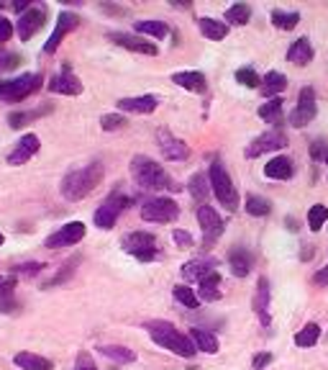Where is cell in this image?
<instances>
[{
	"label": "cell",
	"mask_w": 328,
	"mask_h": 370,
	"mask_svg": "<svg viewBox=\"0 0 328 370\" xmlns=\"http://www.w3.org/2000/svg\"><path fill=\"white\" fill-rule=\"evenodd\" d=\"M103 175H106V168H103V162H90L85 168H77V170H69L67 175L62 178V198L64 201H82L87 195L93 193L98 185L103 183Z\"/></svg>",
	"instance_id": "obj_1"
},
{
	"label": "cell",
	"mask_w": 328,
	"mask_h": 370,
	"mask_svg": "<svg viewBox=\"0 0 328 370\" xmlns=\"http://www.w3.org/2000/svg\"><path fill=\"white\" fill-rule=\"evenodd\" d=\"M131 178L136 180L141 190H177L180 185H174V180L169 178V173L162 165H157L152 157L147 155H136L131 160Z\"/></svg>",
	"instance_id": "obj_2"
},
{
	"label": "cell",
	"mask_w": 328,
	"mask_h": 370,
	"mask_svg": "<svg viewBox=\"0 0 328 370\" xmlns=\"http://www.w3.org/2000/svg\"><path fill=\"white\" fill-rule=\"evenodd\" d=\"M144 330L149 332V337L154 339L159 347H164V350L174 352V355H180V357H193L195 352V344L193 339H190L188 334H182L174 324L164 322V319H152V322L144 324Z\"/></svg>",
	"instance_id": "obj_3"
},
{
	"label": "cell",
	"mask_w": 328,
	"mask_h": 370,
	"mask_svg": "<svg viewBox=\"0 0 328 370\" xmlns=\"http://www.w3.org/2000/svg\"><path fill=\"white\" fill-rule=\"evenodd\" d=\"M208 180H210V190H213V195L218 198V203H221L223 209H228V211L239 209V190H236L234 180H231V175L226 173L221 160L210 162Z\"/></svg>",
	"instance_id": "obj_4"
},
{
	"label": "cell",
	"mask_w": 328,
	"mask_h": 370,
	"mask_svg": "<svg viewBox=\"0 0 328 370\" xmlns=\"http://www.w3.org/2000/svg\"><path fill=\"white\" fill-rule=\"evenodd\" d=\"M41 82H44V75L41 72H26L13 77V80H0V101L6 103L26 101V98H31L41 88Z\"/></svg>",
	"instance_id": "obj_5"
},
{
	"label": "cell",
	"mask_w": 328,
	"mask_h": 370,
	"mask_svg": "<svg viewBox=\"0 0 328 370\" xmlns=\"http://www.w3.org/2000/svg\"><path fill=\"white\" fill-rule=\"evenodd\" d=\"M121 247L128 255H134L139 263H152L159 257V242L152 232H128V234H123Z\"/></svg>",
	"instance_id": "obj_6"
},
{
	"label": "cell",
	"mask_w": 328,
	"mask_h": 370,
	"mask_svg": "<svg viewBox=\"0 0 328 370\" xmlns=\"http://www.w3.org/2000/svg\"><path fill=\"white\" fill-rule=\"evenodd\" d=\"M177 216H180V206L167 195H152L141 203V219L149 224H172L177 222Z\"/></svg>",
	"instance_id": "obj_7"
},
{
	"label": "cell",
	"mask_w": 328,
	"mask_h": 370,
	"mask_svg": "<svg viewBox=\"0 0 328 370\" xmlns=\"http://www.w3.org/2000/svg\"><path fill=\"white\" fill-rule=\"evenodd\" d=\"M128 206H131V198L123 195L121 190H113V193L108 195L106 201L95 209V214H93L95 227H98V229H113L115 222H118V216H121Z\"/></svg>",
	"instance_id": "obj_8"
},
{
	"label": "cell",
	"mask_w": 328,
	"mask_h": 370,
	"mask_svg": "<svg viewBox=\"0 0 328 370\" xmlns=\"http://www.w3.org/2000/svg\"><path fill=\"white\" fill-rule=\"evenodd\" d=\"M198 224H200V232H203V247L210 249L218 239H221L223 229H226V224L223 219L218 216V211L213 206H208V203H200L198 206Z\"/></svg>",
	"instance_id": "obj_9"
},
{
	"label": "cell",
	"mask_w": 328,
	"mask_h": 370,
	"mask_svg": "<svg viewBox=\"0 0 328 370\" xmlns=\"http://www.w3.org/2000/svg\"><path fill=\"white\" fill-rule=\"evenodd\" d=\"M285 147H288V134L280 131V129H269V131L259 134L244 149V157H247V160H256V157L267 155V152H280V149Z\"/></svg>",
	"instance_id": "obj_10"
},
{
	"label": "cell",
	"mask_w": 328,
	"mask_h": 370,
	"mask_svg": "<svg viewBox=\"0 0 328 370\" xmlns=\"http://www.w3.org/2000/svg\"><path fill=\"white\" fill-rule=\"evenodd\" d=\"M44 26H47V6H41V3L31 6L26 13L18 16V21H16V31H18L21 41L34 39Z\"/></svg>",
	"instance_id": "obj_11"
},
{
	"label": "cell",
	"mask_w": 328,
	"mask_h": 370,
	"mask_svg": "<svg viewBox=\"0 0 328 370\" xmlns=\"http://www.w3.org/2000/svg\"><path fill=\"white\" fill-rule=\"evenodd\" d=\"M85 224L82 222H69L64 224V227H60V229L54 232V234L47 236V242H44V247L49 249H60V247H74L77 242H82L85 239Z\"/></svg>",
	"instance_id": "obj_12"
},
{
	"label": "cell",
	"mask_w": 328,
	"mask_h": 370,
	"mask_svg": "<svg viewBox=\"0 0 328 370\" xmlns=\"http://www.w3.org/2000/svg\"><path fill=\"white\" fill-rule=\"evenodd\" d=\"M157 144H159V152L164 160L169 162L190 160V147L182 139H177L172 131H167V129H159V131H157Z\"/></svg>",
	"instance_id": "obj_13"
},
{
	"label": "cell",
	"mask_w": 328,
	"mask_h": 370,
	"mask_svg": "<svg viewBox=\"0 0 328 370\" xmlns=\"http://www.w3.org/2000/svg\"><path fill=\"white\" fill-rule=\"evenodd\" d=\"M315 114H318V106H315V90L302 88L300 95H298V106H295V111L290 114V124H293L295 129L308 126V124L315 119Z\"/></svg>",
	"instance_id": "obj_14"
},
{
	"label": "cell",
	"mask_w": 328,
	"mask_h": 370,
	"mask_svg": "<svg viewBox=\"0 0 328 370\" xmlns=\"http://www.w3.org/2000/svg\"><path fill=\"white\" fill-rule=\"evenodd\" d=\"M80 26V16L69 13V11H62L60 16H57V23H54V31L52 36L47 39V44H44V54H54L57 49H60L62 39L69 34V31H74V28Z\"/></svg>",
	"instance_id": "obj_15"
},
{
	"label": "cell",
	"mask_w": 328,
	"mask_h": 370,
	"mask_svg": "<svg viewBox=\"0 0 328 370\" xmlns=\"http://www.w3.org/2000/svg\"><path fill=\"white\" fill-rule=\"evenodd\" d=\"M41 149V139L36 134H23L18 141H16V147L11 149V155H8V165H13V168H21V165H26L31 157L36 155Z\"/></svg>",
	"instance_id": "obj_16"
},
{
	"label": "cell",
	"mask_w": 328,
	"mask_h": 370,
	"mask_svg": "<svg viewBox=\"0 0 328 370\" xmlns=\"http://www.w3.org/2000/svg\"><path fill=\"white\" fill-rule=\"evenodd\" d=\"M49 90L57 95H80L85 90V85L80 82V77L69 70V65L62 67L60 75H54L52 80H49Z\"/></svg>",
	"instance_id": "obj_17"
},
{
	"label": "cell",
	"mask_w": 328,
	"mask_h": 370,
	"mask_svg": "<svg viewBox=\"0 0 328 370\" xmlns=\"http://www.w3.org/2000/svg\"><path fill=\"white\" fill-rule=\"evenodd\" d=\"M108 39L113 41V44H118V47L128 49V52L147 54V57L159 54L157 44H152V41H147V39H141V36H131V34H121V31H113V34H108Z\"/></svg>",
	"instance_id": "obj_18"
},
{
	"label": "cell",
	"mask_w": 328,
	"mask_h": 370,
	"mask_svg": "<svg viewBox=\"0 0 328 370\" xmlns=\"http://www.w3.org/2000/svg\"><path fill=\"white\" fill-rule=\"evenodd\" d=\"M215 268H218V260H213V257H195V260L182 265V278L190 283H200L203 278L210 276Z\"/></svg>",
	"instance_id": "obj_19"
},
{
	"label": "cell",
	"mask_w": 328,
	"mask_h": 370,
	"mask_svg": "<svg viewBox=\"0 0 328 370\" xmlns=\"http://www.w3.org/2000/svg\"><path fill=\"white\" fill-rule=\"evenodd\" d=\"M228 268L236 278H247L254 268V257L247 247H231L228 249Z\"/></svg>",
	"instance_id": "obj_20"
},
{
	"label": "cell",
	"mask_w": 328,
	"mask_h": 370,
	"mask_svg": "<svg viewBox=\"0 0 328 370\" xmlns=\"http://www.w3.org/2000/svg\"><path fill=\"white\" fill-rule=\"evenodd\" d=\"M157 103H159L157 95H136V98H121L115 106L123 114H152L157 111Z\"/></svg>",
	"instance_id": "obj_21"
},
{
	"label": "cell",
	"mask_w": 328,
	"mask_h": 370,
	"mask_svg": "<svg viewBox=\"0 0 328 370\" xmlns=\"http://www.w3.org/2000/svg\"><path fill=\"white\" fill-rule=\"evenodd\" d=\"M172 82H174V85H180L182 90H190V93H205V88H208L205 75L198 72V70H185V72H174L172 75Z\"/></svg>",
	"instance_id": "obj_22"
},
{
	"label": "cell",
	"mask_w": 328,
	"mask_h": 370,
	"mask_svg": "<svg viewBox=\"0 0 328 370\" xmlns=\"http://www.w3.org/2000/svg\"><path fill=\"white\" fill-rule=\"evenodd\" d=\"M254 311H256V317H259L261 327H269V324H272V317H269V281L264 276L256 283Z\"/></svg>",
	"instance_id": "obj_23"
},
{
	"label": "cell",
	"mask_w": 328,
	"mask_h": 370,
	"mask_svg": "<svg viewBox=\"0 0 328 370\" xmlns=\"http://www.w3.org/2000/svg\"><path fill=\"white\" fill-rule=\"evenodd\" d=\"M264 175L269 180H290L295 175V165L290 157L280 155V157H272V160L264 165Z\"/></svg>",
	"instance_id": "obj_24"
},
{
	"label": "cell",
	"mask_w": 328,
	"mask_h": 370,
	"mask_svg": "<svg viewBox=\"0 0 328 370\" xmlns=\"http://www.w3.org/2000/svg\"><path fill=\"white\" fill-rule=\"evenodd\" d=\"M52 111H54L52 103H44V106L31 108V111H13V114L8 116V126H11V129H23L26 124H34L36 119L52 114Z\"/></svg>",
	"instance_id": "obj_25"
},
{
	"label": "cell",
	"mask_w": 328,
	"mask_h": 370,
	"mask_svg": "<svg viewBox=\"0 0 328 370\" xmlns=\"http://www.w3.org/2000/svg\"><path fill=\"white\" fill-rule=\"evenodd\" d=\"M315 57L313 52V44H310L305 36H300L298 41H293V47L288 49V62L290 65H298V67H305V65H310Z\"/></svg>",
	"instance_id": "obj_26"
},
{
	"label": "cell",
	"mask_w": 328,
	"mask_h": 370,
	"mask_svg": "<svg viewBox=\"0 0 328 370\" xmlns=\"http://www.w3.org/2000/svg\"><path fill=\"white\" fill-rule=\"evenodd\" d=\"M188 337H190V339H193L195 350L205 352V355H215V352L221 350V344H218V337H215L213 332L200 330V327H193Z\"/></svg>",
	"instance_id": "obj_27"
},
{
	"label": "cell",
	"mask_w": 328,
	"mask_h": 370,
	"mask_svg": "<svg viewBox=\"0 0 328 370\" xmlns=\"http://www.w3.org/2000/svg\"><path fill=\"white\" fill-rule=\"evenodd\" d=\"M285 88H288V77H285L282 72H277V70H272V72H267L264 77H261L259 93L272 101V98H280V93Z\"/></svg>",
	"instance_id": "obj_28"
},
{
	"label": "cell",
	"mask_w": 328,
	"mask_h": 370,
	"mask_svg": "<svg viewBox=\"0 0 328 370\" xmlns=\"http://www.w3.org/2000/svg\"><path fill=\"white\" fill-rule=\"evenodd\" d=\"M198 26H200V34L210 41H221V39H226V34H228L226 21H215V18H208V16L198 18Z\"/></svg>",
	"instance_id": "obj_29"
},
{
	"label": "cell",
	"mask_w": 328,
	"mask_h": 370,
	"mask_svg": "<svg viewBox=\"0 0 328 370\" xmlns=\"http://www.w3.org/2000/svg\"><path fill=\"white\" fill-rule=\"evenodd\" d=\"M200 288H198V298L200 301H218L221 298V276H218V270H213L210 276H205L200 283H198Z\"/></svg>",
	"instance_id": "obj_30"
},
{
	"label": "cell",
	"mask_w": 328,
	"mask_h": 370,
	"mask_svg": "<svg viewBox=\"0 0 328 370\" xmlns=\"http://www.w3.org/2000/svg\"><path fill=\"white\" fill-rule=\"evenodd\" d=\"M16 276L3 278L0 283V314H13L16 311Z\"/></svg>",
	"instance_id": "obj_31"
},
{
	"label": "cell",
	"mask_w": 328,
	"mask_h": 370,
	"mask_svg": "<svg viewBox=\"0 0 328 370\" xmlns=\"http://www.w3.org/2000/svg\"><path fill=\"white\" fill-rule=\"evenodd\" d=\"M13 363L18 365L21 370H54V363L49 357L34 355V352H18L13 357Z\"/></svg>",
	"instance_id": "obj_32"
},
{
	"label": "cell",
	"mask_w": 328,
	"mask_h": 370,
	"mask_svg": "<svg viewBox=\"0 0 328 370\" xmlns=\"http://www.w3.org/2000/svg\"><path fill=\"white\" fill-rule=\"evenodd\" d=\"M134 28H136V34L152 36V39H164V36L169 34V26L164 21H136Z\"/></svg>",
	"instance_id": "obj_33"
},
{
	"label": "cell",
	"mask_w": 328,
	"mask_h": 370,
	"mask_svg": "<svg viewBox=\"0 0 328 370\" xmlns=\"http://www.w3.org/2000/svg\"><path fill=\"white\" fill-rule=\"evenodd\" d=\"M98 350H101L108 360H113V363L126 365V363H134L136 360V352L128 350V347H123V344H103V347H98Z\"/></svg>",
	"instance_id": "obj_34"
},
{
	"label": "cell",
	"mask_w": 328,
	"mask_h": 370,
	"mask_svg": "<svg viewBox=\"0 0 328 370\" xmlns=\"http://www.w3.org/2000/svg\"><path fill=\"white\" fill-rule=\"evenodd\" d=\"M223 18H226V23H231V26H247L249 21H251V6L236 3V6H231L226 13H223Z\"/></svg>",
	"instance_id": "obj_35"
},
{
	"label": "cell",
	"mask_w": 328,
	"mask_h": 370,
	"mask_svg": "<svg viewBox=\"0 0 328 370\" xmlns=\"http://www.w3.org/2000/svg\"><path fill=\"white\" fill-rule=\"evenodd\" d=\"M188 188H190V195H193L195 201H200V203H205L208 195L213 193V190H210V180H208L203 173H195V175L190 178Z\"/></svg>",
	"instance_id": "obj_36"
},
{
	"label": "cell",
	"mask_w": 328,
	"mask_h": 370,
	"mask_svg": "<svg viewBox=\"0 0 328 370\" xmlns=\"http://www.w3.org/2000/svg\"><path fill=\"white\" fill-rule=\"evenodd\" d=\"M269 21H272L277 28H282V31H293V28L300 23V13H298V11L288 13V11H280V8H275V11L269 13Z\"/></svg>",
	"instance_id": "obj_37"
},
{
	"label": "cell",
	"mask_w": 328,
	"mask_h": 370,
	"mask_svg": "<svg viewBox=\"0 0 328 370\" xmlns=\"http://www.w3.org/2000/svg\"><path fill=\"white\" fill-rule=\"evenodd\" d=\"M259 119H264L272 126H280L282 124V98H272L264 106H259Z\"/></svg>",
	"instance_id": "obj_38"
},
{
	"label": "cell",
	"mask_w": 328,
	"mask_h": 370,
	"mask_svg": "<svg viewBox=\"0 0 328 370\" xmlns=\"http://www.w3.org/2000/svg\"><path fill=\"white\" fill-rule=\"evenodd\" d=\"M244 209H247L249 216H269V211H272V203H269L264 195L249 193L247 201H244Z\"/></svg>",
	"instance_id": "obj_39"
},
{
	"label": "cell",
	"mask_w": 328,
	"mask_h": 370,
	"mask_svg": "<svg viewBox=\"0 0 328 370\" xmlns=\"http://www.w3.org/2000/svg\"><path fill=\"white\" fill-rule=\"evenodd\" d=\"M318 339H321V327H318L315 322L305 324V327L295 334V344H298V347H313Z\"/></svg>",
	"instance_id": "obj_40"
},
{
	"label": "cell",
	"mask_w": 328,
	"mask_h": 370,
	"mask_svg": "<svg viewBox=\"0 0 328 370\" xmlns=\"http://www.w3.org/2000/svg\"><path fill=\"white\" fill-rule=\"evenodd\" d=\"M172 296L177 298V301H180L185 309H198V306H200V298H198V293H195L193 288H188V285H174Z\"/></svg>",
	"instance_id": "obj_41"
},
{
	"label": "cell",
	"mask_w": 328,
	"mask_h": 370,
	"mask_svg": "<svg viewBox=\"0 0 328 370\" xmlns=\"http://www.w3.org/2000/svg\"><path fill=\"white\" fill-rule=\"evenodd\" d=\"M326 222H328V209L323 206V203H315L313 209L308 211V227L313 232H318Z\"/></svg>",
	"instance_id": "obj_42"
},
{
	"label": "cell",
	"mask_w": 328,
	"mask_h": 370,
	"mask_svg": "<svg viewBox=\"0 0 328 370\" xmlns=\"http://www.w3.org/2000/svg\"><path fill=\"white\" fill-rule=\"evenodd\" d=\"M236 82H242L244 88H259L261 77L251 67H242V70H236Z\"/></svg>",
	"instance_id": "obj_43"
},
{
	"label": "cell",
	"mask_w": 328,
	"mask_h": 370,
	"mask_svg": "<svg viewBox=\"0 0 328 370\" xmlns=\"http://www.w3.org/2000/svg\"><path fill=\"white\" fill-rule=\"evenodd\" d=\"M23 62L18 52H8V49L0 47V72H8V70H16Z\"/></svg>",
	"instance_id": "obj_44"
},
{
	"label": "cell",
	"mask_w": 328,
	"mask_h": 370,
	"mask_svg": "<svg viewBox=\"0 0 328 370\" xmlns=\"http://www.w3.org/2000/svg\"><path fill=\"white\" fill-rule=\"evenodd\" d=\"M126 116H121V114H106L101 119V129L103 131H118V129H123L126 126Z\"/></svg>",
	"instance_id": "obj_45"
},
{
	"label": "cell",
	"mask_w": 328,
	"mask_h": 370,
	"mask_svg": "<svg viewBox=\"0 0 328 370\" xmlns=\"http://www.w3.org/2000/svg\"><path fill=\"white\" fill-rule=\"evenodd\" d=\"M74 265H77V260H69V263H64V265H62V270H60V273H57V276H54L52 281H47V283H44V288H54V285H60V283H64V281H67V278L74 273Z\"/></svg>",
	"instance_id": "obj_46"
},
{
	"label": "cell",
	"mask_w": 328,
	"mask_h": 370,
	"mask_svg": "<svg viewBox=\"0 0 328 370\" xmlns=\"http://www.w3.org/2000/svg\"><path fill=\"white\" fill-rule=\"evenodd\" d=\"M41 270H44V265H41V263H23V265H16V268H13V276L34 278V276H39Z\"/></svg>",
	"instance_id": "obj_47"
},
{
	"label": "cell",
	"mask_w": 328,
	"mask_h": 370,
	"mask_svg": "<svg viewBox=\"0 0 328 370\" xmlns=\"http://www.w3.org/2000/svg\"><path fill=\"white\" fill-rule=\"evenodd\" d=\"M328 155V144L323 139H315L313 144H310V160L313 162H323Z\"/></svg>",
	"instance_id": "obj_48"
},
{
	"label": "cell",
	"mask_w": 328,
	"mask_h": 370,
	"mask_svg": "<svg viewBox=\"0 0 328 370\" xmlns=\"http://www.w3.org/2000/svg\"><path fill=\"white\" fill-rule=\"evenodd\" d=\"M172 239H174V244L180 249H190L193 247V234L190 232H185V229H174L172 232Z\"/></svg>",
	"instance_id": "obj_49"
},
{
	"label": "cell",
	"mask_w": 328,
	"mask_h": 370,
	"mask_svg": "<svg viewBox=\"0 0 328 370\" xmlns=\"http://www.w3.org/2000/svg\"><path fill=\"white\" fill-rule=\"evenodd\" d=\"M272 352H259V355H254V360H251V370H264L267 365H272Z\"/></svg>",
	"instance_id": "obj_50"
},
{
	"label": "cell",
	"mask_w": 328,
	"mask_h": 370,
	"mask_svg": "<svg viewBox=\"0 0 328 370\" xmlns=\"http://www.w3.org/2000/svg\"><path fill=\"white\" fill-rule=\"evenodd\" d=\"M11 36H13V23L0 16V47H3V44L11 39Z\"/></svg>",
	"instance_id": "obj_51"
},
{
	"label": "cell",
	"mask_w": 328,
	"mask_h": 370,
	"mask_svg": "<svg viewBox=\"0 0 328 370\" xmlns=\"http://www.w3.org/2000/svg\"><path fill=\"white\" fill-rule=\"evenodd\" d=\"M74 370H98L93 363V357L87 355V352H80V357H77V365H74Z\"/></svg>",
	"instance_id": "obj_52"
},
{
	"label": "cell",
	"mask_w": 328,
	"mask_h": 370,
	"mask_svg": "<svg viewBox=\"0 0 328 370\" xmlns=\"http://www.w3.org/2000/svg\"><path fill=\"white\" fill-rule=\"evenodd\" d=\"M313 283H315V285H321V288H323V285H328V265H326V268L318 270V273H315V276H313Z\"/></svg>",
	"instance_id": "obj_53"
},
{
	"label": "cell",
	"mask_w": 328,
	"mask_h": 370,
	"mask_svg": "<svg viewBox=\"0 0 328 370\" xmlns=\"http://www.w3.org/2000/svg\"><path fill=\"white\" fill-rule=\"evenodd\" d=\"M103 11L106 13H111V16H126V8H118V6H108V3H103Z\"/></svg>",
	"instance_id": "obj_54"
},
{
	"label": "cell",
	"mask_w": 328,
	"mask_h": 370,
	"mask_svg": "<svg viewBox=\"0 0 328 370\" xmlns=\"http://www.w3.org/2000/svg\"><path fill=\"white\" fill-rule=\"evenodd\" d=\"M285 227H288L290 232H298V229H300V224H298V219H293V216H288V219H285Z\"/></svg>",
	"instance_id": "obj_55"
},
{
	"label": "cell",
	"mask_w": 328,
	"mask_h": 370,
	"mask_svg": "<svg viewBox=\"0 0 328 370\" xmlns=\"http://www.w3.org/2000/svg\"><path fill=\"white\" fill-rule=\"evenodd\" d=\"M3 242H6V236H3V234H0V247H3Z\"/></svg>",
	"instance_id": "obj_56"
},
{
	"label": "cell",
	"mask_w": 328,
	"mask_h": 370,
	"mask_svg": "<svg viewBox=\"0 0 328 370\" xmlns=\"http://www.w3.org/2000/svg\"><path fill=\"white\" fill-rule=\"evenodd\" d=\"M323 162H326V165H328V155H326V160H323Z\"/></svg>",
	"instance_id": "obj_57"
},
{
	"label": "cell",
	"mask_w": 328,
	"mask_h": 370,
	"mask_svg": "<svg viewBox=\"0 0 328 370\" xmlns=\"http://www.w3.org/2000/svg\"><path fill=\"white\" fill-rule=\"evenodd\" d=\"M0 283H3V278H0Z\"/></svg>",
	"instance_id": "obj_58"
}]
</instances>
